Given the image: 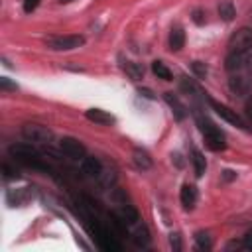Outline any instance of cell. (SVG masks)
I'll return each mask as SVG.
<instances>
[{
  "mask_svg": "<svg viewBox=\"0 0 252 252\" xmlns=\"http://www.w3.org/2000/svg\"><path fill=\"white\" fill-rule=\"evenodd\" d=\"M8 152H10V156L14 158V161H18V163H24V165H28V167L41 169V171H47V169H49L47 163L43 161L41 154H39L30 142H28V144H12V146L8 148Z\"/></svg>",
  "mask_w": 252,
  "mask_h": 252,
  "instance_id": "cell-1",
  "label": "cell"
},
{
  "mask_svg": "<svg viewBox=\"0 0 252 252\" xmlns=\"http://www.w3.org/2000/svg\"><path fill=\"white\" fill-rule=\"evenodd\" d=\"M232 177H234V173H232V171H228V169H226V171H224V179H232Z\"/></svg>",
  "mask_w": 252,
  "mask_h": 252,
  "instance_id": "cell-32",
  "label": "cell"
},
{
  "mask_svg": "<svg viewBox=\"0 0 252 252\" xmlns=\"http://www.w3.org/2000/svg\"><path fill=\"white\" fill-rule=\"evenodd\" d=\"M165 100H167V104L173 108L177 120H183V118H185V106L177 100V96H173V93H165Z\"/></svg>",
  "mask_w": 252,
  "mask_h": 252,
  "instance_id": "cell-19",
  "label": "cell"
},
{
  "mask_svg": "<svg viewBox=\"0 0 252 252\" xmlns=\"http://www.w3.org/2000/svg\"><path fill=\"white\" fill-rule=\"evenodd\" d=\"M122 69H124V73H126L132 81H140V79H144V67H142V63H136V61H124V63H122Z\"/></svg>",
  "mask_w": 252,
  "mask_h": 252,
  "instance_id": "cell-14",
  "label": "cell"
},
{
  "mask_svg": "<svg viewBox=\"0 0 252 252\" xmlns=\"http://www.w3.org/2000/svg\"><path fill=\"white\" fill-rule=\"evenodd\" d=\"M191 161H193L195 175H197V177H203V173H205V169H207V159H205V156H203L199 150H193V152H191Z\"/></svg>",
  "mask_w": 252,
  "mask_h": 252,
  "instance_id": "cell-18",
  "label": "cell"
},
{
  "mask_svg": "<svg viewBox=\"0 0 252 252\" xmlns=\"http://www.w3.org/2000/svg\"><path fill=\"white\" fill-rule=\"evenodd\" d=\"M246 57L248 53H228L224 59V69L228 73H240L246 67Z\"/></svg>",
  "mask_w": 252,
  "mask_h": 252,
  "instance_id": "cell-10",
  "label": "cell"
},
{
  "mask_svg": "<svg viewBox=\"0 0 252 252\" xmlns=\"http://www.w3.org/2000/svg\"><path fill=\"white\" fill-rule=\"evenodd\" d=\"M201 16H203L201 10H195V12H193V22H195V24H203V18H201Z\"/></svg>",
  "mask_w": 252,
  "mask_h": 252,
  "instance_id": "cell-29",
  "label": "cell"
},
{
  "mask_svg": "<svg viewBox=\"0 0 252 252\" xmlns=\"http://www.w3.org/2000/svg\"><path fill=\"white\" fill-rule=\"evenodd\" d=\"M250 87H252V83H250V79H248L246 75L232 73V77L228 79V89H230V93H234L236 96L248 94V93H250Z\"/></svg>",
  "mask_w": 252,
  "mask_h": 252,
  "instance_id": "cell-8",
  "label": "cell"
},
{
  "mask_svg": "<svg viewBox=\"0 0 252 252\" xmlns=\"http://www.w3.org/2000/svg\"><path fill=\"white\" fill-rule=\"evenodd\" d=\"M28 189V187H26ZM26 189H18L14 195H16V199L14 201H10L12 203V207H16V205H24L28 199H32V193L30 191H26Z\"/></svg>",
  "mask_w": 252,
  "mask_h": 252,
  "instance_id": "cell-23",
  "label": "cell"
},
{
  "mask_svg": "<svg viewBox=\"0 0 252 252\" xmlns=\"http://www.w3.org/2000/svg\"><path fill=\"white\" fill-rule=\"evenodd\" d=\"M217 10H219L220 20H224V22H232V20H234V16H236V10H234L232 0H220Z\"/></svg>",
  "mask_w": 252,
  "mask_h": 252,
  "instance_id": "cell-15",
  "label": "cell"
},
{
  "mask_svg": "<svg viewBox=\"0 0 252 252\" xmlns=\"http://www.w3.org/2000/svg\"><path fill=\"white\" fill-rule=\"evenodd\" d=\"M134 242L138 246H148L150 244V232H148L146 226H136V230H134Z\"/></svg>",
  "mask_w": 252,
  "mask_h": 252,
  "instance_id": "cell-21",
  "label": "cell"
},
{
  "mask_svg": "<svg viewBox=\"0 0 252 252\" xmlns=\"http://www.w3.org/2000/svg\"><path fill=\"white\" fill-rule=\"evenodd\" d=\"M246 69H248V71L252 73V53H250V55L246 57Z\"/></svg>",
  "mask_w": 252,
  "mask_h": 252,
  "instance_id": "cell-31",
  "label": "cell"
},
{
  "mask_svg": "<svg viewBox=\"0 0 252 252\" xmlns=\"http://www.w3.org/2000/svg\"><path fill=\"white\" fill-rule=\"evenodd\" d=\"M179 199H181V205H183L185 209H193L195 203H197V189H195V185L185 183V185L181 187Z\"/></svg>",
  "mask_w": 252,
  "mask_h": 252,
  "instance_id": "cell-13",
  "label": "cell"
},
{
  "mask_svg": "<svg viewBox=\"0 0 252 252\" xmlns=\"http://www.w3.org/2000/svg\"><path fill=\"white\" fill-rule=\"evenodd\" d=\"M209 104H211V108H213L222 120H226L228 124H234V126H238V128H244V120L236 114V110L228 108L226 104H222V102H219V100H215V98H209Z\"/></svg>",
  "mask_w": 252,
  "mask_h": 252,
  "instance_id": "cell-7",
  "label": "cell"
},
{
  "mask_svg": "<svg viewBox=\"0 0 252 252\" xmlns=\"http://www.w3.org/2000/svg\"><path fill=\"white\" fill-rule=\"evenodd\" d=\"M195 242H197V248H199V250H211V246H213L211 236H209L207 232H203V230L195 234Z\"/></svg>",
  "mask_w": 252,
  "mask_h": 252,
  "instance_id": "cell-22",
  "label": "cell"
},
{
  "mask_svg": "<svg viewBox=\"0 0 252 252\" xmlns=\"http://www.w3.org/2000/svg\"><path fill=\"white\" fill-rule=\"evenodd\" d=\"M197 124H199V128H201V132H203V138H205V144L211 148V150H215V152H220V150H224L226 148V140H224V134L211 122V120H207V118H203V116H199L197 114Z\"/></svg>",
  "mask_w": 252,
  "mask_h": 252,
  "instance_id": "cell-2",
  "label": "cell"
},
{
  "mask_svg": "<svg viewBox=\"0 0 252 252\" xmlns=\"http://www.w3.org/2000/svg\"><path fill=\"white\" fill-rule=\"evenodd\" d=\"M81 171L87 175V177H100V173H102V163L98 161V158H94V156H85L83 159H81Z\"/></svg>",
  "mask_w": 252,
  "mask_h": 252,
  "instance_id": "cell-9",
  "label": "cell"
},
{
  "mask_svg": "<svg viewBox=\"0 0 252 252\" xmlns=\"http://www.w3.org/2000/svg\"><path fill=\"white\" fill-rule=\"evenodd\" d=\"M59 150H61L67 158H73V159H83V158L87 156V148H85L77 138H71V136L61 138Z\"/></svg>",
  "mask_w": 252,
  "mask_h": 252,
  "instance_id": "cell-6",
  "label": "cell"
},
{
  "mask_svg": "<svg viewBox=\"0 0 252 252\" xmlns=\"http://www.w3.org/2000/svg\"><path fill=\"white\" fill-rule=\"evenodd\" d=\"M85 43L83 35H51L45 39V45L51 51H73Z\"/></svg>",
  "mask_w": 252,
  "mask_h": 252,
  "instance_id": "cell-5",
  "label": "cell"
},
{
  "mask_svg": "<svg viewBox=\"0 0 252 252\" xmlns=\"http://www.w3.org/2000/svg\"><path fill=\"white\" fill-rule=\"evenodd\" d=\"M183 45H185V32L181 28L171 30V33H169V49L171 51H179Z\"/></svg>",
  "mask_w": 252,
  "mask_h": 252,
  "instance_id": "cell-17",
  "label": "cell"
},
{
  "mask_svg": "<svg viewBox=\"0 0 252 252\" xmlns=\"http://www.w3.org/2000/svg\"><path fill=\"white\" fill-rule=\"evenodd\" d=\"M124 224H136L138 222V211L132 207V205H126V203H120V207L116 209L114 213Z\"/></svg>",
  "mask_w": 252,
  "mask_h": 252,
  "instance_id": "cell-12",
  "label": "cell"
},
{
  "mask_svg": "<svg viewBox=\"0 0 252 252\" xmlns=\"http://www.w3.org/2000/svg\"><path fill=\"white\" fill-rule=\"evenodd\" d=\"M20 132H22V138L26 142H30V144H41V146H45V144H49L53 140V132L47 126L37 124V122H26Z\"/></svg>",
  "mask_w": 252,
  "mask_h": 252,
  "instance_id": "cell-3",
  "label": "cell"
},
{
  "mask_svg": "<svg viewBox=\"0 0 252 252\" xmlns=\"http://www.w3.org/2000/svg\"><path fill=\"white\" fill-rule=\"evenodd\" d=\"M132 159H134V163H136L138 169H150V167H152V158L148 156L146 150L136 148L134 154H132Z\"/></svg>",
  "mask_w": 252,
  "mask_h": 252,
  "instance_id": "cell-16",
  "label": "cell"
},
{
  "mask_svg": "<svg viewBox=\"0 0 252 252\" xmlns=\"http://www.w3.org/2000/svg\"><path fill=\"white\" fill-rule=\"evenodd\" d=\"M0 83H2V89H16V85H10V83H8V79H6V77H4V79H2V81H0Z\"/></svg>",
  "mask_w": 252,
  "mask_h": 252,
  "instance_id": "cell-30",
  "label": "cell"
},
{
  "mask_svg": "<svg viewBox=\"0 0 252 252\" xmlns=\"http://www.w3.org/2000/svg\"><path fill=\"white\" fill-rule=\"evenodd\" d=\"M169 244L173 250H181V242H179V234H171L169 236Z\"/></svg>",
  "mask_w": 252,
  "mask_h": 252,
  "instance_id": "cell-27",
  "label": "cell"
},
{
  "mask_svg": "<svg viewBox=\"0 0 252 252\" xmlns=\"http://www.w3.org/2000/svg\"><path fill=\"white\" fill-rule=\"evenodd\" d=\"M37 6H39V0H24V12L26 14H32Z\"/></svg>",
  "mask_w": 252,
  "mask_h": 252,
  "instance_id": "cell-25",
  "label": "cell"
},
{
  "mask_svg": "<svg viewBox=\"0 0 252 252\" xmlns=\"http://www.w3.org/2000/svg\"><path fill=\"white\" fill-rule=\"evenodd\" d=\"M228 53H248L252 49V28H238L230 37H228Z\"/></svg>",
  "mask_w": 252,
  "mask_h": 252,
  "instance_id": "cell-4",
  "label": "cell"
},
{
  "mask_svg": "<svg viewBox=\"0 0 252 252\" xmlns=\"http://www.w3.org/2000/svg\"><path fill=\"white\" fill-rule=\"evenodd\" d=\"M242 248H246V250H252V228L244 234V238H242Z\"/></svg>",
  "mask_w": 252,
  "mask_h": 252,
  "instance_id": "cell-26",
  "label": "cell"
},
{
  "mask_svg": "<svg viewBox=\"0 0 252 252\" xmlns=\"http://www.w3.org/2000/svg\"><path fill=\"white\" fill-rule=\"evenodd\" d=\"M85 116L91 120V122H94V124H100V126H110V124H114L116 120H114V116L112 114H108L106 110H102V108H89L87 112H85Z\"/></svg>",
  "mask_w": 252,
  "mask_h": 252,
  "instance_id": "cell-11",
  "label": "cell"
},
{
  "mask_svg": "<svg viewBox=\"0 0 252 252\" xmlns=\"http://www.w3.org/2000/svg\"><path fill=\"white\" fill-rule=\"evenodd\" d=\"M191 69L195 71L197 77H205V75H207V65L201 63V61H193V63H191Z\"/></svg>",
  "mask_w": 252,
  "mask_h": 252,
  "instance_id": "cell-24",
  "label": "cell"
},
{
  "mask_svg": "<svg viewBox=\"0 0 252 252\" xmlns=\"http://www.w3.org/2000/svg\"><path fill=\"white\" fill-rule=\"evenodd\" d=\"M61 4H69V2H73V0H59Z\"/></svg>",
  "mask_w": 252,
  "mask_h": 252,
  "instance_id": "cell-33",
  "label": "cell"
},
{
  "mask_svg": "<svg viewBox=\"0 0 252 252\" xmlns=\"http://www.w3.org/2000/svg\"><path fill=\"white\" fill-rule=\"evenodd\" d=\"M244 112H246V116L252 120V96L246 98V102H244Z\"/></svg>",
  "mask_w": 252,
  "mask_h": 252,
  "instance_id": "cell-28",
  "label": "cell"
},
{
  "mask_svg": "<svg viewBox=\"0 0 252 252\" xmlns=\"http://www.w3.org/2000/svg\"><path fill=\"white\" fill-rule=\"evenodd\" d=\"M152 71L158 79H163V81H171V71L161 63V61H154L152 63Z\"/></svg>",
  "mask_w": 252,
  "mask_h": 252,
  "instance_id": "cell-20",
  "label": "cell"
}]
</instances>
